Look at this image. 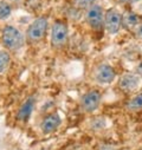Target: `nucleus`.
Listing matches in <instances>:
<instances>
[{"label":"nucleus","mask_w":142,"mask_h":150,"mask_svg":"<svg viewBox=\"0 0 142 150\" xmlns=\"http://www.w3.org/2000/svg\"><path fill=\"white\" fill-rule=\"evenodd\" d=\"M3 42L10 50H18L24 44V35L14 26H6L3 31Z\"/></svg>","instance_id":"1"},{"label":"nucleus","mask_w":142,"mask_h":150,"mask_svg":"<svg viewBox=\"0 0 142 150\" xmlns=\"http://www.w3.org/2000/svg\"><path fill=\"white\" fill-rule=\"evenodd\" d=\"M48 28V20L44 17H39L36 19L27 28L26 32V37L31 43H37L39 40H42L45 35Z\"/></svg>","instance_id":"2"},{"label":"nucleus","mask_w":142,"mask_h":150,"mask_svg":"<svg viewBox=\"0 0 142 150\" xmlns=\"http://www.w3.org/2000/svg\"><path fill=\"white\" fill-rule=\"evenodd\" d=\"M104 27L110 34L117 33L122 27V14L115 8L109 10L104 14Z\"/></svg>","instance_id":"3"},{"label":"nucleus","mask_w":142,"mask_h":150,"mask_svg":"<svg viewBox=\"0 0 142 150\" xmlns=\"http://www.w3.org/2000/svg\"><path fill=\"white\" fill-rule=\"evenodd\" d=\"M67 39V27L62 21H56L51 30V43L56 47H60Z\"/></svg>","instance_id":"4"},{"label":"nucleus","mask_w":142,"mask_h":150,"mask_svg":"<svg viewBox=\"0 0 142 150\" xmlns=\"http://www.w3.org/2000/svg\"><path fill=\"white\" fill-rule=\"evenodd\" d=\"M87 21L88 24L95 28V30H99L102 27V25L104 24V16H103V10L99 5H92L88 8L87 14H85Z\"/></svg>","instance_id":"5"},{"label":"nucleus","mask_w":142,"mask_h":150,"mask_svg":"<svg viewBox=\"0 0 142 150\" xmlns=\"http://www.w3.org/2000/svg\"><path fill=\"white\" fill-rule=\"evenodd\" d=\"M115 70L113 69L111 65L109 64H102L97 67L96 73H95V77L96 81L102 83V84H109L115 79Z\"/></svg>","instance_id":"6"},{"label":"nucleus","mask_w":142,"mask_h":150,"mask_svg":"<svg viewBox=\"0 0 142 150\" xmlns=\"http://www.w3.org/2000/svg\"><path fill=\"white\" fill-rule=\"evenodd\" d=\"M101 102V93L97 90H91L82 97V108L87 112L95 111Z\"/></svg>","instance_id":"7"},{"label":"nucleus","mask_w":142,"mask_h":150,"mask_svg":"<svg viewBox=\"0 0 142 150\" xmlns=\"http://www.w3.org/2000/svg\"><path fill=\"white\" fill-rule=\"evenodd\" d=\"M140 84V77L134 73H126L121 77L119 82L120 89H122L126 92H131L138 88Z\"/></svg>","instance_id":"8"},{"label":"nucleus","mask_w":142,"mask_h":150,"mask_svg":"<svg viewBox=\"0 0 142 150\" xmlns=\"http://www.w3.org/2000/svg\"><path fill=\"white\" fill-rule=\"evenodd\" d=\"M60 124V117L58 116V114H50L48 115L43 123H42V129L45 134H50L52 131H55Z\"/></svg>","instance_id":"9"},{"label":"nucleus","mask_w":142,"mask_h":150,"mask_svg":"<svg viewBox=\"0 0 142 150\" xmlns=\"http://www.w3.org/2000/svg\"><path fill=\"white\" fill-rule=\"evenodd\" d=\"M33 106H34V98L33 97H30L20 106V109L18 111V118L20 121H26L31 116V112L33 110Z\"/></svg>","instance_id":"10"},{"label":"nucleus","mask_w":142,"mask_h":150,"mask_svg":"<svg viewBox=\"0 0 142 150\" xmlns=\"http://www.w3.org/2000/svg\"><path fill=\"white\" fill-rule=\"evenodd\" d=\"M140 21H141L140 17L134 12H126L124 16H122V26H124L126 28H129V30L136 28Z\"/></svg>","instance_id":"11"},{"label":"nucleus","mask_w":142,"mask_h":150,"mask_svg":"<svg viewBox=\"0 0 142 150\" xmlns=\"http://www.w3.org/2000/svg\"><path fill=\"white\" fill-rule=\"evenodd\" d=\"M128 110L130 111H138L142 109V92L137 93L136 96H134L127 104Z\"/></svg>","instance_id":"12"},{"label":"nucleus","mask_w":142,"mask_h":150,"mask_svg":"<svg viewBox=\"0 0 142 150\" xmlns=\"http://www.w3.org/2000/svg\"><path fill=\"white\" fill-rule=\"evenodd\" d=\"M12 12V8L9 3L6 1H0V19H6L10 17Z\"/></svg>","instance_id":"13"},{"label":"nucleus","mask_w":142,"mask_h":150,"mask_svg":"<svg viewBox=\"0 0 142 150\" xmlns=\"http://www.w3.org/2000/svg\"><path fill=\"white\" fill-rule=\"evenodd\" d=\"M10 64V54L6 51H0V72H3Z\"/></svg>","instance_id":"14"},{"label":"nucleus","mask_w":142,"mask_h":150,"mask_svg":"<svg viewBox=\"0 0 142 150\" xmlns=\"http://www.w3.org/2000/svg\"><path fill=\"white\" fill-rule=\"evenodd\" d=\"M94 1L95 0H75L76 5L81 8H89L90 6L94 5Z\"/></svg>","instance_id":"15"},{"label":"nucleus","mask_w":142,"mask_h":150,"mask_svg":"<svg viewBox=\"0 0 142 150\" xmlns=\"http://www.w3.org/2000/svg\"><path fill=\"white\" fill-rule=\"evenodd\" d=\"M135 31H136V35L138 37V38L142 39V21H140V24L137 25V27L135 28Z\"/></svg>","instance_id":"16"},{"label":"nucleus","mask_w":142,"mask_h":150,"mask_svg":"<svg viewBox=\"0 0 142 150\" xmlns=\"http://www.w3.org/2000/svg\"><path fill=\"white\" fill-rule=\"evenodd\" d=\"M136 73H137L138 77H142V63H141L140 65H137V67H136Z\"/></svg>","instance_id":"17"},{"label":"nucleus","mask_w":142,"mask_h":150,"mask_svg":"<svg viewBox=\"0 0 142 150\" xmlns=\"http://www.w3.org/2000/svg\"><path fill=\"white\" fill-rule=\"evenodd\" d=\"M122 3H126V4H134V3H138L141 0H121Z\"/></svg>","instance_id":"18"},{"label":"nucleus","mask_w":142,"mask_h":150,"mask_svg":"<svg viewBox=\"0 0 142 150\" xmlns=\"http://www.w3.org/2000/svg\"><path fill=\"white\" fill-rule=\"evenodd\" d=\"M140 150H142V148H141V149H140Z\"/></svg>","instance_id":"19"}]
</instances>
